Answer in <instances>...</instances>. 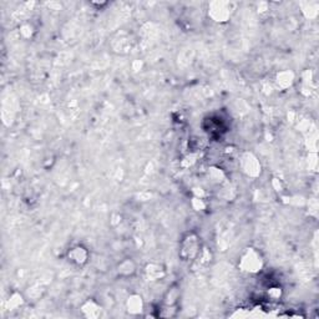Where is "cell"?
<instances>
[{
    "instance_id": "cell-6",
    "label": "cell",
    "mask_w": 319,
    "mask_h": 319,
    "mask_svg": "<svg viewBox=\"0 0 319 319\" xmlns=\"http://www.w3.org/2000/svg\"><path fill=\"white\" fill-rule=\"evenodd\" d=\"M144 272H145L146 278L148 280H151V282H156V280L164 279L167 274L166 268H165L161 263H157V262L147 263L146 267H145Z\"/></svg>"
},
{
    "instance_id": "cell-8",
    "label": "cell",
    "mask_w": 319,
    "mask_h": 319,
    "mask_svg": "<svg viewBox=\"0 0 319 319\" xmlns=\"http://www.w3.org/2000/svg\"><path fill=\"white\" fill-rule=\"evenodd\" d=\"M80 310H81L82 315L86 318H99L101 315V312H103V308H101L100 303L96 302L95 299H87L80 307Z\"/></svg>"
},
{
    "instance_id": "cell-4",
    "label": "cell",
    "mask_w": 319,
    "mask_h": 319,
    "mask_svg": "<svg viewBox=\"0 0 319 319\" xmlns=\"http://www.w3.org/2000/svg\"><path fill=\"white\" fill-rule=\"evenodd\" d=\"M238 165L241 171L251 178L260 177L262 173V165H261L260 160L253 152L249 151H244L241 153L238 160Z\"/></svg>"
},
{
    "instance_id": "cell-7",
    "label": "cell",
    "mask_w": 319,
    "mask_h": 319,
    "mask_svg": "<svg viewBox=\"0 0 319 319\" xmlns=\"http://www.w3.org/2000/svg\"><path fill=\"white\" fill-rule=\"evenodd\" d=\"M145 309L144 299L140 294H131L127 299H126V310L129 314L131 315H140L142 314Z\"/></svg>"
},
{
    "instance_id": "cell-19",
    "label": "cell",
    "mask_w": 319,
    "mask_h": 319,
    "mask_svg": "<svg viewBox=\"0 0 319 319\" xmlns=\"http://www.w3.org/2000/svg\"><path fill=\"white\" fill-rule=\"evenodd\" d=\"M91 5L92 7H106L107 5V3L106 2H101V3H98V2H92L91 3Z\"/></svg>"
},
{
    "instance_id": "cell-18",
    "label": "cell",
    "mask_w": 319,
    "mask_h": 319,
    "mask_svg": "<svg viewBox=\"0 0 319 319\" xmlns=\"http://www.w3.org/2000/svg\"><path fill=\"white\" fill-rule=\"evenodd\" d=\"M272 185H273L276 191H282V181H280L279 178L274 177L273 180H272Z\"/></svg>"
},
{
    "instance_id": "cell-17",
    "label": "cell",
    "mask_w": 319,
    "mask_h": 319,
    "mask_svg": "<svg viewBox=\"0 0 319 319\" xmlns=\"http://www.w3.org/2000/svg\"><path fill=\"white\" fill-rule=\"evenodd\" d=\"M199 260L202 263H210L211 261H212V253H211V251L207 248V247L203 246L202 251H201V253H200Z\"/></svg>"
},
{
    "instance_id": "cell-15",
    "label": "cell",
    "mask_w": 319,
    "mask_h": 319,
    "mask_svg": "<svg viewBox=\"0 0 319 319\" xmlns=\"http://www.w3.org/2000/svg\"><path fill=\"white\" fill-rule=\"evenodd\" d=\"M267 297L273 302L279 301L283 297L282 287H279V285H272V287H269L268 291H267Z\"/></svg>"
},
{
    "instance_id": "cell-13",
    "label": "cell",
    "mask_w": 319,
    "mask_h": 319,
    "mask_svg": "<svg viewBox=\"0 0 319 319\" xmlns=\"http://www.w3.org/2000/svg\"><path fill=\"white\" fill-rule=\"evenodd\" d=\"M24 302H25V299H24L23 294L19 292H13L9 296V298L7 299V307L9 310L18 309L19 307L23 306Z\"/></svg>"
},
{
    "instance_id": "cell-12",
    "label": "cell",
    "mask_w": 319,
    "mask_h": 319,
    "mask_svg": "<svg viewBox=\"0 0 319 319\" xmlns=\"http://www.w3.org/2000/svg\"><path fill=\"white\" fill-rule=\"evenodd\" d=\"M178 299H180V291H178L177 287H172L171 290L166 293V296H165L164 303H165V307H166V309L176 310V309H173V308H175L176 304H177Z\"/></svg>"
},
{
    "instance_id": "cell-10",
    "label": "cell",
    "mask_w": 319,
    "mask_h": 319,
    "mask_svg": "<svg viewBox=\"0 0 319 319\" xmlns=\"http://www.w3.org/2000/svg\"><path fill=\"white\" fill-rule=\"evenodd\" d=\"M296 81V74L292 70H282L277 73L276 84L280 90H288Z\"/></svg>"
},
{
    "instance_id": "cell-2",
    "label": "cell",
    "mask_w": 319,
    "mask_h": 319,
    "mask_svg": "<svg viewBox=\"0 0 319 319\" xmlns=\"http://www.w3.org/2000/svg\"><path fill=\"white\" fill-rule=\"evenodd\" d=\"M265 267V258L258 249L248 247L242 252L238 261V268L247 274H257Z\"/></svg>"
},
{
    "instance_id": "cell-3",
    "label": "cell",
    "mask_w": 319,
    "mask_h": 319,
    "mask_svg": "<svg viewBox=\"0 0 319 319\" xmlns=\"http://www.w3.org/2000/svg\"><path fill=\"white\" fill-rule=\"evenodd\" d=\"M237 4L233 2H224V0H217L211 2L208 4L207 14L214 23L224 24L227 23L236 12Z\"/></svg>"
},
{
    "instance_id": "cell-11",
    "label": "cell",
    "mask_w": 319,
    "mask_h": 319,
    "mask_svg": "<svg viewBox=\"0 0 319 319\" xmlns=\"http://www.w3.org/2000/svg\"><path fill=\"white\" fill-rule=\"evenodd\" d=\"M208 177L211 178V182L217 186L226 185L227 183V176L222 169L217 166H212L208 169Z\"/></svg>"
},
{
    "instance_id": "cell-16",
    "label": "cell",
    "mask_w": 319,
    "mask_h": 319,
    "mask_svg": "<svg viewBox=\"0 0 319 319\" xmlns=\"http://www.w3.org/2000/svg\"><path fill=\"white\" fill-rule=\"evenodd\" d=\"M191 206L195 211L201 212V211H205L207 208V203H206L205 199H200V197L194 196L191 200Z\"/></svg>"
},
{
    "instance_id": "cell-9",
    "label": "cell",
    "mask_w": 319,
    "mask_h": 319,
    "mask_svg": "<svg viewBox=\"0 0 319 319\" xmlns=\"http://www.w3.org/2000/svg\"><path fill=\"white\" fill-rule=\"evenodd\" d=\"M137 271V266L133 258H123L122 261L116 266L117 276L122 278H129L133 277Z\"/></svg>"
},
{
    "instance_id": "cell-5",
    "label": "cell",
    "mask_w": 319,
    "mask_h": 319,
    "mask_svg": "<svg viewBox=\"0 0 319 319\" xmlns=\"http://www.w3.org/2000/svg\"><path fill=\"white\" fill-rule=\"evenodd\" d=\"M67 258L69 262L73 266L76 267H84L89 262L90 260V252L82 244H75L71 248H69L67 253Z\"/></svg>"
},
{
    "instance_id": "cell-14",
    "label": "cell",
    "mask_w": 319,
    "mask_h": 319,
    "mask_svg": "<svg viewBox=\"0 0 319 319\" xmlns=\"http://www.w3.org/2000/svg\"><path fill=\"white\" fill-rule=\"evenodd\" d=\"M35 33H37V30H35L34 25H33L31 23H27V21H25V23H23L20 25V27H19V34L21 35V38L25 40H29V39H33L35 35Z\"/></svg>"
},
{
    "instance_id": "cell-1",
    "label": "cell",
    "mask_w": 319,
    "mask_h": 319,
    "mask_svg": "<svg viewBox=\"0 0 319 319\" xmlns=\"http://www.w3.org/2000/svg\"><path fill=\"white\" fill-rule=\"evenodd\" d=\"M202 248V239H201L199 233L195 232V231H189L181 238L178 257L181 258L182 262L192 263L199 260Z\"/></svg>"
}]
</instances>
